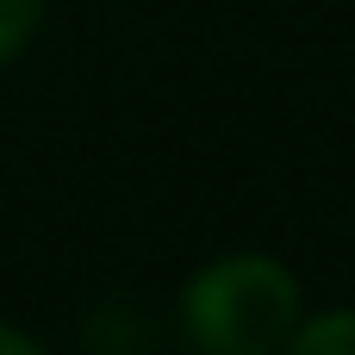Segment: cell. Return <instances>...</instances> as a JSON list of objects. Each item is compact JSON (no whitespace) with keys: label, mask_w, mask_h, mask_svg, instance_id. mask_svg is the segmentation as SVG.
<instances>
[{"label":"cell","mask_w":355,"mask_h":355,"mask_svg":"<svg viewBox=\"0 0 355 355\" xmlns=\"http://www.w3.org/2000/svg\"><path fill=\"white\" fill-rule=\"evenodd\" d=\"M181 312L206 355H275L300 331V287L275 256H225L187 287Z\"/></svg>","instance_id":"obj_1"},{"label":"cell","mask_w":355,"mask_h":355,"mask_svg":"<svg viewBox=\"0 0 355 355\" xmlns=\"http://www.w3.org/2000/svg\"><path fill=\"white\" fill-rule=\"evenodd\" d=\"M37 12H44V0H0V62L25 50V37H31Z\"/></svg>","instance_id":"obj_3"},{"label":"cell","mask_w":355,"mask_h":355,"mask_svg":"<svg viewBox=\"0 0 355 355\" xmlns=\"http://www.w3.org/2000/svg\"><path fill=\"white\" fill-rule=\"evenodd\" d=\"M0 355H44V349H37L31 337H19V331H6V324H0Z\"/></svg>","instance_id":"obj_4"},{"label":"cell","mask_w":355,"mask_h":355,"mask_svg":"<svg viewBox=\"0 0 355 355\" xmlns=\"http://www.w3.org/2000/svg\"><path fill=\"white\" fill-rule=\"evenodd\" d=\"M281 355H355V312H324L312 324H300Z\"/></svg>","instance_id":"obj_2"}]
</instances>
